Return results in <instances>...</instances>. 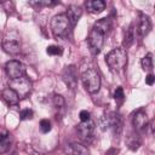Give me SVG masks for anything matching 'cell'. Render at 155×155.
<instances>
[{"label":"cell","mask_w":155,"mask_h":155,"mask_svg":"<svg viewBox=\"0 0 155 155\" xmlns=\"http://www.w3.org/2000/svg\"><path fill=\"white\" fill-rule=\"evenodd\" d=\"M104 34L96 30L94 28L91 29L90 34H88V38H87V42H88V47H90V51L92 52V54H98L103 47V44H104Z\"/></svg>","instance_id":"cell-5"},{"label":"cell","mask_w":155,"mask_h":155,"mask_svg":"<svg viewBox=\"0 0 155 155\" xmlns=\"http://www.w3.org/2000/svg\"><path fill=\"white\" fill-rule=\"evenodd\" d=\"M11 143H12V138H11L10 133H7V132L0 133V154L6 153L10 149Z\"/></svg>","instance_id":"cell-18"},{"label":"cell","mask_w":155,"mask_h":155,"mask_svg":"<svg viewBox=\"0 0 155 155\" xmlns=\"http://www.w3.org/2000/svg\"><path fill=\"white\" fill-rule=\"evenodd\" d=\"M151 29V21L149 18V16L144 15V13H140L139 15V21H138V34L143 38L145 35L149 34Z\"/></svg>","instance_id":"cell-12"},{"label":"cell","mask_w":155,"mask_h":155,"mask_svg":"<svg viewBox=\"0 0 155 155\" xmlns=\"http://www.w3.org/2000/svg\"><path fill=\"white\" fill-rule=\"evenodd\" d=\"M5 69H6V73L10 80H15V79H18L25 75V65L22 62L16 61V59L8 61L5 65Z\"/></svg>","instance_id":"cell-7"},{"label":"cell","mask_w":155,"mask_h":155,"mask_svg":"<svg viewBox=\"0 0 155 155\" xmlns=\"http://www.w3.org/2000/svg\"><path fill=\"white\" fill-rule=\"evenodd\" d=\"M99 126L103 131L109 130V128H114V130L120 128L121 130L122 121H121V117L116 113H108V114H104L99 119Z\"/></svg>","instance_id":"cell-6"},{"label":"cell","mask_w":155,"mask_h":155,"mask_svg":"<svg viewBox=\"0 0 155 155\" xmlns=\"http://www.w3.org/2000/svg\"><path fill=\"white\" fill-rule=\"evenodd\" d=\"M79 116H80V120L81 121H87V120L91 119V114L87 110H81L80 114H79Z\"/></svg>","instance_id":"cell-28"},{"label":"cell","mask_w":155,"mask_h":155,"mask_svg":"<svg viewBox=\"0 0 155 155\" xmlns=\"http://www.w3.org/2000/svg\"><path fill=\"white\" fill-rule=\"evenodd\" d=\"M134 40V31H133V24H131L126 31H125V35H124V48L125 47H130L132 45Z\"/></svg>","instance_id":"cell-19"},{"label":"cell","mask_w":155,"mask_h":155,"mask_svg":"<svg viewBox=\"0 0 155 155\" xmlns=\"http://www.w3.org/2000/svg\"><path fill=\"white\" fill-rule=\"evenodd\" d=\"M10 88H12L19 98H25L31 92V81L25 75L15 80H10Z\"/></svg>","instance_id":"cell-4"},{"label":"cell","mask_w":155,"mask_h":155,"mask_svg":"<svg viewBox=\"0 0 155 155\" xmlns=\"http://www.w3.org/2000/svg\"><path fill=\"white\" fill-rule=\"evenodd\" d=\"M46 52L50 54V56H62L63 53V48L61 46H57V45H51L46 48Z\"/></svg>","instance_id":"cell-22"},{"label":"cell","mask_w":155,"mask_h":155,"mask_svg":"<svg viewBox=\"0 0 155 155\" xmlns=\"http://www.w3.org/2000/svg\"><path fill=\"white\" fill-rule=\"evenodd\" d=\"M51 128H52L51 122H50L47 119H42V120L40 121V131H41L42 133H48V132L51 131Z\"/></svg>","instance_id":"cell-24"},{"label":"cell","mask_w":155,"mask_h":155,"mask_svg":"<svg viewBox=\"0 0 155 155\" xmlns=\"http://www.w3.org/2000/svg\"><path fill=\"white\" fill-rule=\"evenodd\" d=\"M105 62H107L108 67L114 71H119V70L124 69L125 65L127 64V51H126V48H124V47L113 48L105 56Z\"/></svg>","instance_id":"cell-2"},{"label":"cell","mask_w":155,"mask_h":155,"mask_svg":"<svg viewBox=\"0 0 155 155\" xmlns=\"http://www.w3.org/2000/svg\"><path fill=\"white\" fill-rule=\"evenodd\" d=\"M1 97L4 98V101H5L8 105H17L18 102H19L18 94H17L12 88H10V87H7V88H5V90L2 91Z\"/></svg>","instance_id":"cell-15"},{"label":"cell","mask_w":155,"mask_h":155,"mask_svg":"<svg viewBox=\"0 0 155 155\" xmlns=\"http://www.w3.org/2000/svg\"><path fill=\"white\" fill-rule=\"evenodd\" d=\"M94 121H92L91 119L87 121H81L78 125V133L80 136V138L85 142H90L93 137V131H94Z\"/></svg>","instance_id":"cell-8"},{"label":"cell","mask_w":155,"mask_h":155,"mask_svg":"<svg viewBox=\"0 0 155 155\" xmlns=\"http://www.w3.org/2000/svg\"><path fill=\"white\" fill-rule=\"evenodd\" d=\"M132 125L134 127L136 131L138 132H142L147 128L148 126V116H147V113L143 111V110H138L133 114L132 116Z\"/></svg>","instance_id":"cell-11"},{"label":"cell","mask_w":155,"mask_h":155,"mask_svg":"<svg viewBox=\"0 0 155 155\" xmlns=\"http://www.w3.org/2000/svg\"><path fill=\"white\" fill-rule=\"evenodd\" d=\"M62 79L63 81L65 82V85L74 90L76 87V84H78V71H76V68L74 65H68L64 68L63 73H62Z\"/></svg>","instance_id":"cell-9"},{"label":"cell","mask_w":155,"mask_h":155,"mask_svg":"<svg viewBox=\"0 0 155 155\" xmlns=\"http://www.w3.org/2000/svg\"><path fill=\"white\" fill-rule=\"evenodd\" d=\"M82 84L85 90L88 93H96L99 91L101 87V76L97 73V70L94 69H87L86 71H84L82 76H81Z\"/></svg>","instance_id":"cell-3"},{"label":"cell","mask_w":155,"mask_h":155,"mask_svg":"<svg viewBox=\"0 0 155 155\" xmlns=\"http://www.w3.org/2000/svg\"><path fill=\"white\" fill-rule=\"evenodd\" d=\"M11 155H17V153H13V154H11Z\"/></svg>","instance_id":"cell-31"},{"label":"cell","mask_w":155,"mask_h":155,"mask_svg":"<svg viewBox=\"0 0 155 155\" xmlns=\"http://www.w3.org/2000/svg\"><path fill=\"white\" fill-rule=\"evenodd\" d=\"M117 153H119V149H116V148H111V149L107 150L105 155H116Z\"/></svg>","instance_id":"cell-30"},{"label":"cell","mask_w":155,"mask_h":155,"mask_svg":"<svg viewBox=\"0 0 155 155\" xmlns=\"http://www.w3.org/2000/svg\"><path fill=\"white\" fill-rule=\"evenodd\" d=\"M52 102H53V105L57 107V108H62V107H64V104H65L64 98H63L61 94H54L53 98H52Z\"/></svg>","instance_id":"cell-26"},{"label":"cell","mask_w":155,"mask_h":155,"mask_svg":"<svg viewBox=\"0 0 155 155\" xmlns=\"http://www.w3.org/2000/svg\"><path fill=\"white\" fill-rule=\"evenodd\" d=\"M33 115H34V113L31 109H22L19 111V119L21 120H30V119H33Z\"/></svg>","instance_id":"cell-25"},{"label":"cell","mask_w":155,"mask_h":155,"mask_svg":"<svg viewBox=\"0 0 155 155\" xmlns=\"http://www.w3.org/2000/svg\"><path fill=\"white\" fill-rule=\"evenodd\" d=\"M140 142H139V138L137 137V134H130V138H128V147L132 149V150H136L138 149Z\"/></svg>","instance_id":"cell-23"},{"label":"cell","mask_w":155,"mask_h":155,"mask_svg":"<svg viewBox=\"0 0 155 155\" xmlns=\"http://www.w3.org/2000/svg\"><path fill=\"white\" fill-rule=\"evenodd\" d=\"M71 24L67 17L65 13L56 15L51 19V30L56 39H63L67 38L71 31Z\"/></svg>","instance_id":"cell-1"},{"label":"cell","mask_w":155,"mask_h":155,"mask_svg":"<svg viewBox=\"0 0 155 155\" xmlns=\"http://www.w3.org/2000/svg\"><path fill=\"white\" fill-rule=\"evenodd\" d=\"M92 28H94L96 30H98V31H101L105 35V34H108V31L111 28V22H110L109 18H101L93 24Z\"/></svg>","instance_id":"cell-17"},{"label":"cell","mask_w":155,"mask_h":155,"mask_svg":"<svg viewBox=\"0 0 155 155\" xmlns=\"http://www.w3.org/2000/svg\"><path fill=\"white\" fill-rule=\"evenodd\" d=\"M86 8L90 13H99L105 8V2L103 0H88L86 2Z\"/></svg>","instance_id":"cell-16"},{"label":"cell","mask_w":155,"mask_h":155,"mask_svg":"<svg viewBox=\"0 0 155 155\" xmlns=\"http://www.w3.org/2000/svg\"><path fill=\"white\" fill-rule=\"evenodd\" d=\"M124 98H125V93H124L122 87H117L114 91V99L115 101H122Z\"/></svg>","instance_id":"cell-27"},{"label":"cell","mask_w":155,"mask_h":155,"mask_svg":"<svg viewBox=\"0 0 155 155\" xmlns=\"http://www.w3.org/2000/svg\"><path fill=\"white\" fill-rule=\"evenodd\" d=\"M142 68L144 70H151L153 69V54L148 53L142 58Z\"/></svg>","instance_id":"cell-20"},{"label":"cell","mask_w":155,"mask_h":155,"mask_svg":"<svg viewBox=\"0 0 155 155\" xmlns=\"http://www.w3.org/2000/svg\"><path fill=\"white\" fill-rule=\"evenodd\" d=\"M68 155H90L88 149L80 143H70L65 147Z\"/></svg>","instance_id":"cell-14"},{"label":"cell","mask_w":155,"mask_h":155,"mask_svg":"<svg viewBox=\"0 0 155 155\" xmlns=\"http://www.w3.org/2000/svg\"><path fill=\"white\" fill-rule=\"evenodd\" d=\"M1 45L4 51L10 54H17L21 51V42L17 36H5Z\"/></svg>","instance_id":"cell-10"},{"label":"cell","mask_w":155,"mask_h":155,"mask_svg":"<svg viewBox=\"0 0 155 155\" xmlns=\"http://www.w3.org/2000/svg\"><path fill=\"white\" fill-rule=\"evenodd\" d=\"M30 6L35 7H42V6H53L57 4V1H50V0H35V1H29L28 2Z\"/></svg>","instance_id":"cell-21"},{"label":"cell","mask_w":155,"mask_h":155,"mask_svg":"<svg viewBox=\"0 0 155 155\" xmlns=\"http://www.w3.org/2000/svg\"><path fill=\"white\" fill-rule=\"evenodd\" d=\"M65 15H67V17H68V19H69L71 27H74V25L78 23V21L80 19V17H81V15H82V10H81V7L78 6V5H70V6L68 7Z\"/></svg>","instance_id":"cell-13"},{"label":"cell","mask_w":155,"mask_h":155,"mask_svg":"<svg viewBox=\"0 0 155 155\" xmlns=\"http://www.w3.org/2000/svg\"><path fill=\"white\" fill-rule=\"evenodd\" d=\"M154 81H155V76H154L151 73L145 76V84H147V85L151 86V85H154Z\"/></svg>","instance_id":"cell-29"}]
</instances>
